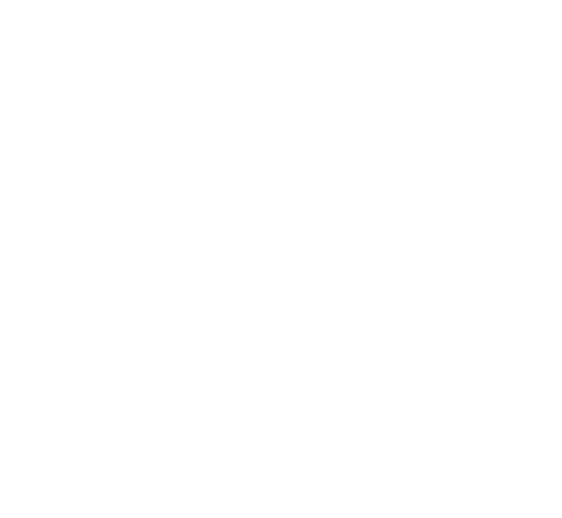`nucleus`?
Instances as JSON below:
<instances>
[]
</instances>
